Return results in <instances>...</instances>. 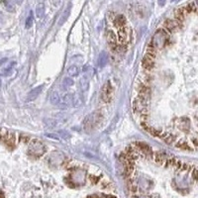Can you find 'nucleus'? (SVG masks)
<instances>
[{
  "instance_id": "nucleus-4",
  "label": "nucleus",
  "mask_w": 198,
  "mask_h": 198,
  "mask_svg": "<svg viewBox=\"0 0 198 198\" xmlns=\"http://www.w3.org/2000/svg\"><path fill=\"white\" fill-rule=\"evenodd\" d=\"M113 97V87L109 81H107L101 89V99L105 103H109Z\"/></svg>"
},
{
  "instance_id": "nucleus-2",
  "label": "nucleus",
  "mask_w": 198,
  "mask_h": 198,
  "mask_svg": "<svg viewBox=\"0 0 198 198\" xmlns=\"http://www.w3.org/2000/svg\"><path fill=\"white\" fill-rule=\"evenodd\" d=\"M168 34L169 33L164 28L163 29H158L155 31L152 39V44L155 49L161 50L168 44Z\"/></svg>"
},
{
  "instance_id": "nucleus-7",
  "label": "nucleus",
  "mask_w": 198,
  "mask_h": 198,
  "mask_svg": "<svg viewBox=\"0 0 198 198\" xmlns=\"http://www.w3.org/2000/svg\"><path fill=\"white\" fill-rule=\"evenodd\" d=\"M139 98L142 99L143 101L149 103L150 98H151V89L147 86L143 84L141 85L139 88Z\"/></svg>"
},
{
  "instance_id": "nucleus-20",
  "label": "nucleus",
  "mask_w": 198,
  "mask_h": 198,
  "mask_svg": "<svg viewBox=\"0 0 198 198\" xmlns=\"http://www.w3.org/2000/svg\"><path fill=\"white\" fill-rule=\"evenodd\" d=\"M157 53H158L157 49H155V47L153 46V44H150V45L148 46V48H147V54H146V55L149 56H151V58L155 59V56H157Z\"/></svg>"
},
{
  "instance_id": "nucleus-15",
  "label": "nucleus",
  "mask_w": 198,
  "mask_h": 198,
  "mask_svg": "<svg viewBox=\"0 0 198 198\" xmlns=\"http://www.w3.org/2000/svg\"><path fill=\"white\" fill-rule=\"evenodd\" d=\"M154 159L157 163L159 164H163L167 161V157L166 155L163 153H161V152H157L155 154H154Z\"/></svg>"
},
{
  "instance_id": "nucleus-27",
  "label": "nucleus",
  "mask_w": 198,
  "mask_h": 198,
  "mask_svg": "<svg viewBox=\"0 0 198 198\" xmlns=\"http://www.w3.org/2000/svg\"><path fill=\"white\" fill-rule=\"evenodd\" d=\"M191 177H192L193 180L198 181V169L197 168H194V167L192 168V171H191Z\"/></svg>"
},
{
  "instance_id": "nucleus-9",
  "label": "nucleus",
  "mask_w": 198,
  "mask_h": 198,
  "mask_svg": "<svg viewBox=\"0 0 198 198\" xmlns=\"http://www.w3.org/2000/svg\"><path fill=\"white\" fill-rule=\"evenodd\" d=\"M163 27L168 33H173L179 28V25L176 20H166L163 23Z\"/></svg>"
},
{
  "instance_id": "nucleus-11",
  "label": "nucleus",
  "mask_w": 198,
  "mask_h": 198,
  "mask_svg": "<svg viewBox=\"0 0 198 198\" xmlns=\"http://www.w3.org/2000/svg\"><path fill=\"white\" fill-rule=\"evenodd\" d=\"M142 64L143 67L146 68V69H153L154 67H155V59L151 58V56L146 55L144 58H143V60H142Z\"/></svg>"
},
{
  "instance_id": "nucleus-29",
  "label": "nucleus",
  "mask_w": 198,
  "mask_h": 198,
  "mask_svg": "<svg viewBox=\"0 0 198 198\" xmlns=\"http://www.w3.org/2000/svg\"><path fill=\"white\" fill-rule=\"evenodd\" d=\"M46 137H48V138H51V139H53V140H56V141H58L60 139V137L58 136V134H46Z\"/></svg>"
},
{
  "instance_id": "nucleus-28",
  "label": "nucleus",
  "mask_w": 198,
  "mask_h": 198,
  "mask_svg": "<svg viewBox=\"0 0 198 198\" xmlns=\"http://www.w3.org/2000/svg\"><path fill=\"white\" fill-rule=\"evenodd\" d=\"M73 84V80L72 78H69V77H65L64 79V86H68V87H69V86H72Z\"/></svg>"
},
{
  "instance_id": "nucleus-10",
  "label": "nucleus",
  "mask_w": 198,
  "mask_h": 198,
  "mask_svg": "<svg viewBox=\"0 0 198 198\" xmlns=\"http://www.w3.org/2000/svg\"><path fill=\"white\" fill-rule=\"evenodd\" d=\"M106 40L111 48L113 50H115V48L117 47V37L114 33H113V31H108L106 33Z\"/></svg>"
},
{
  "instance_id": "nucleus-35",
  "label": "nucleus",
  "mask_w": 198,
  "mask_h": 198,
  "mask_svg": "<svg viewBox=\"0 0 198 198\" xmlns=\"http://www.w3.org/2000/svg\"><path fill=\"white\" fill-rule=\"evenodd\" d=\"M171 1H175V0H171Z\"/></svg>"
},
{
  "instance_id": "nucleus-26",
  "label": "nucleus",
  "mask_w": 198,
  "mask_h": 198,
  "mask_svg": "<svg viewBox=\"0 0 198 198\" xmlns=\"http://www.w3.org/2000/svg\"><path fill=\"white\" fill-rule=\"evenodd\" d=\"M163 140H164V142L167 143V144H172L174 141H175V137H174L173 135H171V134H168V135H167L166 137H164Z\"/></svg>"
},
{
  "instance_id": "nucleus-14",
  "label": "nucleus",
  "mask_w": 198,
  "mask_h": 198,
  "mask_svg": "<svg viewBox=\"0 0 198 198\" xmlns=\"http://www.w3.org/2000/svg\"><path fill=\"white\" fill-rule=\"evenodd\" d=\"M113 23H114V26L116 28H118V29H121V28L125 27V25H126V18L123 15H118L114 19Z\"/></svg>"
},
{
  "instance_id": "nucleus-1",
  "label": "nucleus",
  "mask_w": 198,
  "mask_h": 198,
  "mask_svg": "<svg viewBox=\"0 0 198 198\" xmlns=\"http://www.w3.org/2000/svg\"><path fill=\"white\" fill-rule=\"evenodd\" d=\"M103 119V115L100 111H95L86 116V118L83 121V129L85 132L89 133L92 130H94L96 127L101 123Z\"/></svg>"
},
{
  "instance_id": "nucleus-8",
  "label": "nucleus",
  "mask_w": 198,
  "mask_h": 198,
  "mask_svg": "<svg viewBox=\"0 0 198 198\" xmlns=\"http://www.w3.org/2000/svg\"><path fill=\"white\" fill-rule=\"evenodd\" d=\"M43 88H44V85L42 84V85H39V86L35 87L34 89H32V90L28 93L26 100L27 101H33V100H35V99H37V97L40 95L42 90H43Z\"/></svg>"
},
{
  "instance_id": "nucleus-18",
  "label": "nucleus",
  "mask_w": 198,
  "mask_h": 198,
  "mask_svg": "<svg viewBox=\"0 0 198 198\" xmlns=\"http://www.w3.org/2000/svg\"><path fill=\"white\" fill-rule=\"evenodd\" d=\"M80 87H81V90L82 91H87L88 88H89V78L86 76V75H84L83 77H81L80 79Z\"/></svg>"
},
{
  "instance_id": "nucleus-17",
  "label": "nucleus",
  "mask_w": 198,
  "mask_h": 198,
  "mask_svg": "<svg viewBox=\"0 0 198 198\" xmlns=\"http://www.w3.org/2000/svg\"><path fill=\"white\" fill-rule=\"evenodd\" d=\"M1 4L6 11L11 12V13L15 12V6H14L12 2H10L9 0H1Z\"/></svg>"
},
{
  "instance_id": "nucleus-31",
  "label": "nucleus",
  "mask_w": 198,
  "mask_h": 198,
  "mask_svg": "<svg viewBox=\"0 0 198 198\" xmlns=\"http://www.w3.org/2000/svg\"><path fill=\"white\" fill-rule=\"evenodd\" d=\"M158 3H159V5L163 6L164 4H166V0H158Z\"/></svg>"
},
{
  "instance_id": "nucleus-12",
  "label": "nucleus",
  "mask_w": 198,
  "mask_h": 198,
  "mask_svg": "<svg viewBox=\"0 0 198 198\" xmlns=\"http://www.w3.org/2000/svg\"><path fill=\"white\" fill-rule=\"evenodd\" d=\"M2 140L8 147H13L15 144V135L13 133H6L2 136Z\"/></svg>"
},
{
  "instance_id": "nucleus-32",
  "label": "nucleus",
  "mask_w": 198,
  "mask_h": 198,
  "mask_svg": "<svg viewBox=\"0 0 198 198\" xmlns=\"http://www.w3.org/2000/svg\"><path fill=\"white\" fill-rule=\"evenodd\" d=\"M138 198H151V197H145V196H142V197H138Z\"/></svg>"
},
{
  "instance_id": "nucleus-19",
  "label": "nucleus",
  "mask_w": 198,
  "mask_h": 198,
  "mask_svg": "<svg viewBox=\"0 0 198 198\" xmlns=\"http://www.w3.org/2000/svg\"><path fill=\"white\" fill-rule=\"evenodd\" d=\"M51 103L54 105H58L60 103V97L58 91H53L51 94Z\"/></svg>"
},
{
  "instance_id": "nucleus-22",
  "label": "nucleus",
  "mask_w": 198,
  "mask_h": 198,
  "mask_svg": "<svg viewBox=\"0 0 198 198\" xmlns=\"http://www.w3.org/2000/svg\"><path fill=\"white\" fill-rule=\"evenodd\" d=\"M36 14H37L38 18H42L45 15V5L43 3H40V4H38V5H37Z\"/></svg>"
},
{
  "instance_id": "nucleus-24",
  "label": "nucleus",
  "mask_w": 198,
  "mask_h": 198,
  "mask_svg": "<svg viewBox=\"0 0 198 198\" xmlns=\"http://www.w3.org/2000/svg\"><path fill=\"white\" fill-rule=\"evenodd\" d=\"M176 147L178 149H181V150H185V151H190V147H189V145H188L186 142H184V141H179L177 144H176Z\"/></svg>"
},
{
  "instance_id": "nucleus-34",
  "label": "nucleus",
  "mask_w": 198,
  "mask_h": 198,
  "mask_svg": "<svg viewBox=\"0 0 198 198\" xmlns=\"http://www.w3.org/2000/svg\"><path fill=\"white\" fill-rule=\"evenodd\" d=\"M0 84H1V76H0Z\"/></svg>"
},
{
  "instance_id": "nucleus-5",
  "label": "nucleus",
  "mask_w": 198,
  "mask_h": 198,
  "mask_svg": "<svg viewBox=\"0 0 198 198\" xmlns=\"http://www.w3.org/2000/svg\"><path fill=\"white\" fill-rule=\"evenodd\" d=\"M118 37H119V40L122 44L128 43L131 38L130 29H128V28H126V27L121 28V29H119V31H118Z\"/></svg>"
},
{
  "instance_id": "nucleus-6",
  "label": "nucleus",
  "mask_w": 198,
  "mask_h": 198,
  "mask_svg": "<svg viewBox=\"0 0 198 198\" xmlns=\"http://www.w3.org/2000/svg\"><path fill=\"white\" fill-rule=\"evenodd\" d=\"M136 146H137V148H138V150L140 151V153H142L145 157L153 158L154 154H153V151H152V149H151L150 146H148L145 143H141V142L136 143Z\"/></svg>"
},
{
  "instance_id": "nucleus-30",
  "label": "nucleus",
  "mask_w": 198,
  "mask_h": 198,
  "mask_svg": "<svg viewBox=\"0 0 198 198\" xmlns=\"http://www.w3.org/2000/svg\"><path fill=\"white\" fill-rule=\"evenodd\" d=\"M12 1L15 4H17V5H20V4H22V2L24 1V0H12Z\"/></svg>"
},
{
  "instance_id": "nucleus-21",
  "label": "nucleus",
  "mask_w": 198,
  "mask_h": 198,
  "mask_svg": "<svg viewBox=\"0 0 198 198\" xmlns=\"http://www.w3.org/2000/svg\"><path fill=\"white\" fill-rule=\"evenodd\" d=\"M68 73L70 75V76H77V75L79 74V68L78 67H76V65H70V67L68 68Z\"/></svg>"
},
{
  "instance_id": "nucleus-23",
  "label": "nucleus",
  "mask_w": 198,
  "mask_h": 198,
  "mask_svg": "<svg viewBox=\"0 0 198 198\" xmlns=\"http://www.w3.org/2000/svg\"><path fill=\"white\" fill-rule=\"evenodd\" d=\"M34 24V17H33V12H30V15L28 16L25 22V27L26 29H30V28Z\"/></svg>"
},
{
  "instance_id": "nucleus-33",
  "label": "nucleus",
  "mask_w": 198,
  "mask_h": 198,
  "mask_svg": "<svg viewBox=\"0 0 198 198\" xmlns=\"http://www.w3.org/2000/svg\"><path fill=\"white\" fill-rule=\"evenodd\" d=\"M196 5H197V8H198V0H196Z\"/></svg>"
},
{
  "instance_id": "nucleus-25",
  "label": "nucleus",
  "mask_w": 198,
  "mask_h": 198,
  "mask_svg": "<svg viewBox=\"0 0 198 198\" xmlns=\"http://www.w3.org/2000/svg\"><path fill=\"white\" fill-rule=\"evenodd\" d=\"M59 135L60 137V139H64V140H68L70 139V137H72L68 131H60Z\"/></svg>"
},
{
  "instance_id": "nucleus-3",
  "label": "nucleus",
  "mask_w": 198,
  "mask_h": 198,
  "mask_svg": "<svg viewBox=\"0 0 198 198\" xmlns=\"http://www.w3.org/2000/svg\"><path fill=\"white\" fill-rule=\"evenodd\" d=\"M46 152V148L44 144L38 140H32L29 146V154L34 157H41Z\"/></svg>"
},
{
  "instance_id": "nucleus-13",
  "label": "nucleus",
  "mask_w": 198,
  "mask_h": 198,
  "mask_svg": "<svg viewBox=\"0 0 198 198\" xmlns=\"http://www.w3.org/2000/svg\"><path fill=\"white\" fill-rule=\"evenodd\" d=\"M108 60H109V58H108V54L105 53V52H101L100 54H99L98 56V60H97V64H98V67L99 68H104L105 65L108 64Z\"/></svg>"
},
{
  "instance_id": "nucleus-16",
  "label": "nucleus",
  "mask_w": 198,
  "mask_h": 198,
  "mask_svg": "<svg viewBox=\"0 0 198 198\" xmlns=\"http://www.w3.org/2000/svg\"><path fill=\"white\" fill-rule=\"evenodd\" d=\"M70 11H72V4H69V5L68 6V8L64 10V14L62 15V17H60V22H59V25H60V26H62V25L64 24V23L68 20V16L70 15Z\"/></svg>"
}]
</instances>
